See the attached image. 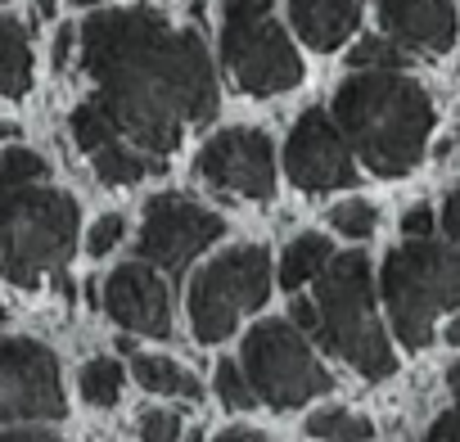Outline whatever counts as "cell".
<instances>
[{"label": "cell", "mask_w": 460, "mask_h": 442, "mask_svg": "<svg viewBox=\"0 0 460 442\" xmlns=\"http://www.w3.org/2000/svg\"><path fill=\"white\" fill-rule=\"evenodd\" d=\"M37 10L41 14H55V0H37Z\"/></svg>", "instance_id": "74e56055"}, {"label": "cell", "mask_w": 460, "mask_h": 442, "mask_svg": "<svg viewBox=\"0 0 460 442\" xmlns=\"http://www.w3.org/2000/svg\"><path fill=\"white\" fill-rule=\"evenodd\" d=\"M199 176L226 199H267L276 190V145L258 127H226L199 149Z\"/></svg>", "instance_id": "8fae6325"}, {"label": "cell", "mask_w": 460, "mask_h": 442, "mask_svg": "<svg viewBox=\"0 0 460 442\" xmlns=\"http://www.w3.org/2000/svg\"><path fill=\"white\" fill-rule=\"evenodd\" d=\"M91 163H95V176L109 181V185H136L149 172H163V158H145L136 145H122V136L109 140L104 149H95Z\"/></svg>", "instance_id": "e0dca14e"}, {"label": "cell", "mask_w": 460, "mask_h": 442, "mask_svg": "<svg viewBox=\"0 0 460 442\" xmlns=\"http://www.w3.org/2000/svg\"><path fill=\"white\" fill-rule=\"evenodd\" d=\"M59 361L37 339H0V424L64 420Z\"/></svg>", "instance_id": "9c48e42d"}, {"label": "cell", "mask_w": 460, "mask_h": 442, "mask_svg": "<svg viewBox=\"0 0 460 442\" xmlns=\"http://www.w3.org/2000/svg\"><path fill=\"white\" fill-rule=\"evenodd\" d=\"M330 262H334L330 240H325V235H316V231H307V235H298V240L285 249L280 285H285V289H298V285H307V280H321V271H325Z\"/></svg>", "instance_id": "d6986e66"}, {"label": "cell", "mask_w": 460, "mask_h": 442, "mask_svg": "<svg viewBox=\"0 0 460 442\" xmlns=\"http://www.w3.org/2000/svg\"><path fill=\"white\" fill-rule=\"evenodd\" d=\"M131 375L140 388L158 393V397H199V379L176 366L172 357H149V352H136L131 357Z\"/></svg>", "instance_id": "ac0fdd59"}, {"label": "cell", "mask_w": 460, "mask_h": 442, "mask_svg": "<svg viewBox=\"0 0 460 442\" xmlns=\"http://www.w3.org/2000/svg\"><path fill=\"white\" fill-rule=\"evenodd\" d=\"M379 289L393 334L406 348H424L433 339V321L460 307V253L433 240H411L388 253Z\"/></svg>", "instance_id": "5b68a950"}, {"label": "cell", "mask_w": 460, "mask_h": 442, "mask_svg": "<svg viewBox=\"0 0 460 442\" xmlns=\"http://www.w3.org/2000/svg\"><path fill=\"white\" fill-rule=\"evenodd\" d=\"M348 64H352V73H370V68H393V73H402L406 50H402L393 37H366V41H357V50L348 55Z\"/></svg>", "instance_id": "cb8c5ba5"}, {"label": "cell", "mask_w": 460, "mask_h": 442, "mask_svg": "<svg viewBox=\"0 0 460 442\" xmlns=\"http://www.w3.org/2000/svg\"><path fill=\"white\" fill-rule=\"evenodd\" d=\"M276 0H226L221 28V59L249 95H280L303 82V59L289 32L271 19Z\"/></svg>", "instance_id": "8992f818"}, {"label": "cell", "mask_w": 460, "mask_h": 442, "mask_svg": "<svg viewBox=\"0 0 460 442\" xmlns=\"http://www.w3.org/2000/svg\"><path fill=\"white\" fill-rule=\"evenodd\" d=\"M294 325L298 330H321V312H316V303H294Z\"/></svg>", "instance_id": "d6a6232c"}, {"label": "cell", "mask_w": 460, "mask_h": 442, "mask_svg": "<svg viewBox=\"0 0 460 442\" xmlns=\"http://www.w3.org/2000/svg\"><path fill=\"white\" fill-rule=\"evenodd\" d=\"M285 176L307 190V194H325V190H343L357 181V163H352V145L339 131V122L321 109H307L289 140H285Z\"/></svg>", "instance_id": "7c38bea8"}, {"label": "cell", "mask_w": 460, "mask_h": 442, "mask_svg": "<svg viewBox=\"0 0 460 442\" xmlns=\"http://www.w3.org/2000/svg\"><path fill=\"white\" fill-rule=\"evenodd\" d=\"M122 231H127V221H122L118 212L100 217L95 226H91V235H86V253H91V258H104V253H113V249H118V240H122Z\"/></svg>", "instance_id": "4316f807"}, {"label": "cell", "mask_w": 460, "mask_h": 442, "mask_svg": "<svg viewBox=\"0 0 460 442\" xmlns=\"http://www.w3.org/2000/svg\"><path fill=\"white\" fill-rule=\"evenodd\" d=\"M82 64L113 127L163 158L185 127L217 113V73L199 32L172 28L158 10H104L82 28Z\"/></svg>", "instance_id": "6da1fadb"}, {"label": "cell", "mask_w": 460, "mask_h": 442, "mask_svg": "<svg viewBox=\"0 0 460 442\" xmlns=\"http://www.w3.org/2000/svg\"><path fill=\"white\" fill-rule=\"evenodd\" d=\"M424 442H460V406L447 411V415H438V420L429 424Z\"/></svg>", "instance_id": "f546056e"}, {"label": "cell", "mask_w": 460, "mask_h": 442, "mask_svg": "<svg viewBox=\"0 0 460 442\" xmlns=\"http://www.w3.org/2000/svg\"><path fill=\"white\" fill-rule=\"evenodd\" d=\"M32 91V46L19 19H0V95L23 100Z\"/></svg>", "instance_id": "2e32d148"}, {"label": "cell", "mask_w": 460, "mask_h": 442, "mask_svg": "<svg viewBox=\"0 0 460 442\" xmlns=\"http://www.w3.org/2000/svg\"><path fill=\"white\" fill-rule=\"evenodd\" d=\"M73 41H77V32H73V28H59V37H55V68H64V64H68Z\"/></svg>", "instance_id": "e575fe53"}, {"label": "cell", "mask_w": 460, "mask_h": 442, "mask_svg": "<svg viewBox=\"0 0 460 442\" xmlns=\"http://www.w3.org/2000/svg\"><path fill=\"white\" fill-rule=\"evenodd\" d=\"M68 122H73V140H77L86 154H95V149H104L109 140H118V136H122V131L113 127V118L100 109V100H86V104H77Z\"/></svg>", "instance_id": "7402d4cb"}, {"label": "cell", "mask_w": 460, "mask_h": 442, "mask_svg": "<svg viewBox=\"0 0 460 442\" xmlns=\"http://www.w3.org/2000/svg\"><path fill=\"white\" fill-rule=\"evenodd\" d=\"M334 122L375 176H406L424 158L433 100L420 82L393 68L352 73L334 95Z\"/></svg>", "instance_id": "7a4b0ae2"}, {"label": "cell", "mask_w": 460, "mask_h": 442, "mask_svg": "<svg viewBox=\"0 0 460 442\" xmlns=\"http://www.w3.org/2000/svg\"><path fill=\"white\" fill-rule=\"evenodd\" d=\"M316 312H321V339L334 357H343L357 375L384 379L393 375V343L379 330L375 316V289H370V262L361 253H339L321 280H316Z\"/></svg>", "instance_id": "277c9868"}, {"label": "cell", "mask_w": 460, "mask_h": 442, "mask_svg": "<svg viewBox=\"0 0 460 442\" xmlns=\"http://www.w3.org/2000/svg\"><path fill=\"white\" fill-rule=\"evenodd\" d=\"M176 438H181L176 411H145L140 415V442H176Z\"/></svg>", "instance_id": "83f0119b"}, {"label": "cell", "mask_w": 460, "mask_h": 442, "mask_svg": "<svg viewBox=\"0 0 460 442\" xmlns=\"http://www.w3.org/2000/svg\"><path fill=\"white\" fill-rule=\"evenodd\" d=\"M447 388L460 397V361H451V366H447Z\"/></svg>", "instance_id": "d590c367"}, {"label": "cell", "mask_w": 460, "mask_h": 442, "mask_svg": "<svg viewBox=\"0 0 460 442\" xmlns=\"http://www.w3.org/2000/svg\"><path fill=\"white\" fill-rule=\"evenodd\" d=\"M0 325H5V307H0Z\"/></svg>", "instance_id": "ab89813d"}, {"label": "cell", "mask_w": 460, "mask_h": 442, "mask_svg": "<svg viewBox=\"0 0 460 442\" xmlns=\"http://www.w3.org/2000/svg\"><path fill=\"white\" fill-rule=\"evenodd\" d=\"M402 231H406L411 240H429V231H433V208H429V203H415V208L402 217Z\"/></svg>", "instance_id": "f1b7e54d"}, {"label": "cell", "mask_w": 460, "mask_h": 442, "mask_svg": "<svg viewBox=\"0 0 460 442\" xmlns=\"http://www.w3.org/2000/svg\"><path fill=\"white\" fill-rule=\"evenodd\" d=\"M77 249V199L50 185H23L0 194V276L19 289H37L46 276H64Z\"/></svg>", "instance_id": "3957f363"}, {"label": "cell", "mask_w": 460, "mask_h": 442, "mask_svg": "<svg viewBox=\"0 0 460 442\" xmlns=\"http://www.w3.org/2000/svg\"><path fill=\"white\" fill-rule=\"evenodd\" d=\"M122 375H127V370H122L113 357H95V361H86L82 375H77L82 397H86L91 406H113V402L122 397Z\"/></svg>", "instance_id": "44dd1931"}, {"label": "cell", "mask_w": 460, "mask_h": 442, "mask_svg": "<svg viewBox=\"0 0 460 442\" xmlns=\"http://www.w3.org/2000/svg\"><path fill=\"white\" fill-rule=\"evenodd\" d=\"M217 442H271L262 429H249V424H235V429H221Z\"/></svg>", "instance_id": "1f68e13d"}, {"label": "cell", "mask_w": 460, "mask_h": 442, "mask_svg": "<svg viewBox=\"0 0 460 442\" xmlns=\"http://www.w3.org/2000/svg\"><path fill=\"white\" fill-rule=\"evenodd\" d=\"M240 361H244V375L258 393V402H267L271 411H289V406H303L321 393H330V375L325 366L316 361V352L307 348L303 330L289 325V321H262L244 334V348H240Z\"/></svg>", "instance_id": "ba28073f"}, {"label": "cell", "mask_w": 460, "mask_h": 442, "mask_svg": "<svg viewBox=\"0 0 460 442\" xmlns=\"http://www.w3.org/2000/svg\"><path fill=\"white\" fill-rule=\"evenodd\" d=\"M289 23L312 50H339L361 23V0H289Z\"/></svg>", "instance_id": "9a60e30c"}, {"label": "cell", "mask_w": 460, "mask_h": 442, "mask_svg": "<svg viewBox=\"0 0 460 442\" xmlns=\"http://www.w3.org/2000/svg\"><path fill=\"white\" fill-rule=\"evenodd\" d=\"M46 176V158L37 149H0V194L5 190H23V185H37Z\"/></svg>", "instance_id": "603a6c76"}, {"label": "cell", "mask_w": 460, "mask_h": 442, "mask_svg": "<svg viewBox=\"0 0 460 442\" xmlns=\"http://www.w3.org/2000/svg\"><path fill=\"white\" fill-rule=\"evenodd\" d=\"M217 397H221L226 406H235V411H249V406L258 402L249 375H244L235 361H221V366H217Z\"/></svg>", "instance_id": "484cf974"}, {"label": "cell", "mask_w": 460, "mask_h": 442, "mask_svg": "<svg viewBox=\"0 0 460 442\" xmlns=\"http://www.w3.org/2000/svg\"><path fill=\"white\" fill-rule=\"evenodd\" d=\"M73 5H100V0H73Z\"/></svg>", "instance_id": "f35d334b"}, {"label": "cell", "mask_w": 460, "mask_h": 442, "mask_svg": "<svg viewBox=\"0 0 460 442\" xmlns=\"http://www.w3.org/2000/svg\"><path fill=\"white\" fill-rule=\"evenodd\" d=\"M221 231H226V221L212 208L181 199V194H158L145 208L140 258L163 271H185L212 240H221Z\"/></svg>", "instance_id": "30bf717a"}, {"label": "cell", "mask_w": 460, "mask_h": 442, "mask_svg": "<svg viewBox=\"0 0 460 442\" xmlns=\"http://www.w3.org/2000/svg\"><path fill=\"white\" fill-rule=\"evenodd\" d=\"M447 343H451V348H460V316L447 325Z\"/></svg>", "instance_id": "8d00e7d4"}, {"label": "cell", "mask_w": 460, "mask_h": 442, "mask_svg": "<svg viewBox=\"0 0 460 442\" xmlns=\"http://www.w3.org/2000/svg\"><path fill=\"white\" fill-rule=\"evenodd\" d=\"M442 226H447V235H451V244L460 249V190L447 199V208H442Z\"/></svg>", "instance_id": "4dcf8cb0"}, {"label": "cell", "mask_w": 460, "mask_h": 442, "mask_svg": "<svg viewBox=\"0 0 460 442\" xmlns=\"http://www.w3.org/2000/svg\"><path fill=\"white\" fill-rule=\"evenodd\" d=\"M0 442H64L46 429H14V433H0Z\"/></svg>", "instance_id": "836d02e7"}, {"label": "cell", "mask_w": 460, "mask_h": 442, "mask_svg": "<svg viewBox=\"0 0 460 442\" xmlns=\"http://www.w3.org/2000/svg\"><path fill=\"white\" fill-rule=\"evenodd\" d=\"M271 294V253L262 244H240L212 258L190 280V325L199 343H221L235 334L244 312H258Z\"/></svg>", "instance_id": "52a82bcc"}, {"label": "cell", "mask_w": 460, "mask_h": 442, "mask_svg": "<svg viewBox=\"0 0 460 442\" xmlns=\"http://www.w3.org/2000/svg\"><path fill=\"white\" fill-rule=\"evenodd\" d=\"M104 312L122 330H136V334H149V339H167L172 334L167 285L158 280V271L149 262H122L104 280Z\"/></svg>", "instance_id": "4fadbf2b"}, {"label": "cell", "mask_w": 460, "mask_h": 442, "mask_svg": "<svg viewBox=\"0 0 460 442\" xmlns=\"http://www.w3.org/2000/svg\"><path fill=\"white\" fill-rule=\"evenodd\" d=\"M379 23L406 50L447 55L456 46V5L451 0H379Z\"/></svg>", "instance_id": "5bb4252c"}, {"label": "cell", "mask_w": 460, "mask_h": 442, "mask_svg": "<svg viewBox=\"0 0 460 442\" xmlns=\"http://www.w3.org/2000/svg\"><path fill=\"white\" fill-rule=\"evenodd\" d=\"M375 221H379V212H375V203H366V199H343V203L330 208V226H334L339 235H348V240H366V235L375 231Z\"/></svg>", "instance_id": "d4e9b609"}, {"label": "cell", "mask_w": 460, "mask_h": 442, "mask_svg": "<svg viewBox=\"0 0 460 442\" xmlns=\"http://www.w3.org/2000/svg\"><path fill=\"white\" fill-rule=\"evenodd\" d=\"M307 438H321V442H370L375 438V424L366 415H352L343 406H330V411L307 415Z\"/></svg>", "instance_id": "ffe728a7"}]
</instances>
